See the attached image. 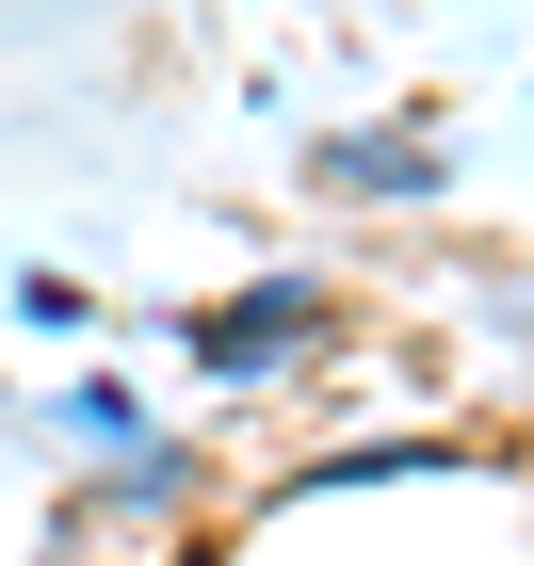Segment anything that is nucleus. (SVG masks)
<instances>
[{
	"instance_id": "obj_1",
	"label": "nucleus",
	"mask_w": 534,
	"mask_h": 566,
	"mask_svg": "<svg viewBox=\"0 0 534 566\" xmlns=\"http://www.w3.org/2000/svg\"><path fill=\"white\" fill-rule=\"evenodd\" d=\"M308 324H324V292H308V275H275V292H243V307H195V356H211V373H275Z\"/></svg>"
},
{
	"instance_id": "obj_2",
	"label": "nucleus",
	"mask_w": 534,
	"mask_h": 566,
	"mask_svg": "<svg viewBox=\"0 0 534 566\" xmlns=\"http://www.w3.org/2000/svg\"><path fill=\"white\" fill-rule=\"evenodd\" d=\"M324 178H341V195H438V146H421V130H341V146H324Z\"/></svg>"
},
{
	"instance_id": "obj_3",
	"label": "nucleus",
	"mask_w": 534,
	"mask_h": 566,
	"mask_svg": "<svg viewBox=\"0 0 534 566\" xmlns=\"http://www.w3.org/2000/svg\"><path fill=\"white\" fill-rule=\"evenodd\" d=\"M49 421L82 437V453H114V470H130V453H146V421H130V389H97V373H82V389H65V405H49Z\"/></svg>"
}]
</instances>
